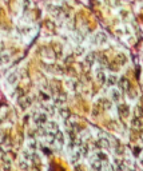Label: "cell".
Here are the masks:
<instances>
[{"mask_svg": "<svg viewBox=\"0 0 143 171\" xmlns=\"http://www.w3.org/2000/svg\"><path fill=\"white\" fill-rule=\"evenodd\" d=\"M91 43L94 45H103L107 43V35H106L104 32H96L94 35V38H92V40H91Z\"/></svg>", "mask_w": 143, "mask_h": 171, "instance_id": "6da1fadb", "label": "cell"}, {"mask_svg": "<svg viewBox=\"0 0 143 171\" xmlns=\"http://www.w3.org/2000/svg\"><path fill=\"white\" fill-rule=\"evenodd\" d=\"M18 104L21 110H27V108L31 106V98L27 96V95H21L18 100Z\"/></svg>", "mask_w": 143, "mask_h": 171, "instance_id": "7a4b0ae2", "label": "cell"}, {"mask_svg": "<svg viewBox=\"0 0 143 171\" xmlns=\"http://www.w3.org/2000/svg\"><path fill=\"white\" fill-rule=\"evenodd\" d=\"M34 122H35V124H38V126H43V124L47 123V115H45L44 112L35 114V115H34Z\"/></svg>", "mask_w": 143, "mask_h": 171, "instance_id": "3957f363", "label": "cell"}, {"mask_svg": "<svg viewBox=\"0 0 143 171\" xmlns=\"http://www.w3.org/2000/svg\"><path fill=\"white\" fill-rule=\"evenodd\" d=\"M95 78H96L98 83H100V84H104L106 83V79H107L104 71L102 70V68H96V70H95Z\"/></svg>", "mask_w": 143, "mask_h": 171, "instance_id": "277c9868", "label": "cell"}, {"mask_svg": "<svg viewBox=\"0 0 143 171\" xmlns=\"http://www.w3.org/2000/svg\"><path fill=\"white\" fill-rule=\"evenodd\" d=\"M18 80H19V73L16 71H12V72H10L7 75V83L10 86H15L18 83Z\"/></svg>", "mask_w": 143, "mask_h": 171, "instance_id": "5b68a950", "label": "cell"}, {"mask_svg": "<svg viewBox=\"0 0 143 171\" xmlns=\"http://www.w3.org/2000/svg\"><path fill=\"white\" fill-rule=\"evenodd\" d=\"M119 84V87H120V90L124 91V92H127V91H130V87H131V84H130V80L127 79V78H120L118 82Z\"/></svg>", "mask_w": 143, "mask_h": 171, "instance_id": "8992f818", "label": "cell"}, {"mask_svg": "<svg viewBox=\"0 0 143 171\" xmlns=\"http://www.w3.org/2000/svg\"><path fill=\"white\" fill-rule=\"evenodd\" d=\"M90 167L91 171H103V163L98 159H94V161H91Z\"/></svg>", "mask_w": 143, "mask_h": 171, "instance_id": "52a82bcc", "label": "cell"}, {"mask_svg": "<svg viewBox=\"0 0 143 171\" xmlns=\"http://www.w3.org/2000/svg\"><path fill=\"white\" fill-rule=\"evenodd\" d=\"M118 112H119V115L122 116V118H127L130 114V107L127 104H120L118 107Z\"/></svg>", "mask_w": 143, "mask_h": 171, "instance_id": "ba28073f", "label": "cell"}, {"mask_svg": "<svg viewBox=\"0 0 143 171\" xmlns=\"http://www.w3.org/2000/svg\"><path fill=\"white\" fill-rule=\"evenodd\" d=\"M111 100H108V99H106V98H102V99H99V102H98V106L102 108V110H110L111 108Z\"/></svg>", "mask_w": 143, "mask_h": 171, "instance_id": "9c48e42d", "label": "cell"}, {"mask_svg": "<svg viewBox=\"0 0 143 171\" xmlns=\"http://www.w3.org/2000/svg\"><path fill=\"white\" fill-rule=\"evenodd\" d=\"M11 62V55L8 52H1L0 54V66H7Z\"/></svg>", "mask_w": 143, "mask_h": 171, "instance_id": "30bf717a", "label": "cell"}, {"mask_svg": "<svg viewBox=\"0 0 143 171\" xmlns=\"http://www.w3.org/2000/svg\"><path fill=\"white\" fill-rule=\"evenodd\" d=\"M42 55L45 58V60H54V59H55V54H54L52 49H50V48H44V49H43Z\"/></svg>", "mask_w": 143, "mask_h": 171, "instance_id": "8fae6325", "label": "cell"}, {"mask_svg": "<svg viewBox=\"0 0 143 171\" xmlns=\"http://www.w3.org/2000/svg\"><path fill=\"white\" fill-rule=\"evenodd\" d=\"M98 147H100V148H104V150H107V148H110V140L107 139V138H100V139L98 140Z\"/></svg>", "mask_w": 143, "mask_h": 171, "instance_id": "7c38bea8", "label": "cell"}, {"mask_svg": "<svg viewBox=\"0 0 143 171\" xmlns=\"http://www.w3.org/2000/svg\"><path fill=\"white\" fill-rule=\"evenodd\" d=\"M114 164L116 166V171H124L126 170V164L124 162L122 161V159H119V158H116V159H114Z\"/></svg>", "mask_w": 143, "mask_h": 171, "instance_id": "4fadbf2b", "label": "cell"}, {"mask_svg": "<svg viewBox=\"0 0 143 171\" xmlns=\"http://www.w3.org/2000/svg\"><path fill=\"white\" fill-rule=\"evenodd\" d=\"M110 98H111L112 102H119L120 100V92L118 90H115V88H112L110 91Z\"/></svg>", "mask_w": 143, "mask_h": 171, "instance_id": "5bb4252c", "label": "cell"}, {"mask_svg": "<svg viewBox=\"0 0 143 171\" xmlns=\"http://www.w3.org/2000/svg\"><path fill=\"white\" fill-rule=\"evenodd\" d=\"M45 128H47V131H50V133H56V131L59 130V127H58V124H56L55 122H47L45 123Z\"/></svg>", "mask_w": 143, "mask_h": 171, "instance_id": "9a60e30c", "label": "cell"}, {"mask_svg": "<svg viewBox=\"0 0 143 171\" xmlns=\"http://www.w3.org/2000/svg\"><path fill=\"white\" fill-rule=\"evenodd\" d=\"M133 127L135 130H142L143 128V120H142V118H134L133 119Z\"/></svg>", "mask_w": 143, "mask_h": 171, "instance_id": "2e32d148", "label": "cell"}, {"mask_svg": "<svg viewBox=\"0 0 143 171\" xmlns=\"http://www.w3.org/2000/svg\"><path fill=\"white\" fill-rule=\"evenodd\" d=\"M44 139H45V142H47L48 144H54V143H55V135H54V133L47 131V133L44 134Z\"/></svg>", "mask_w": 143, "mask_h": 171, "instance_id": "e0dca14e", "label": "cell"}, {"mask_svg": "<svg viewBox=\"0 0 143 171\" xmlns=\"http://www.w3.org/2000/svg\"><path fill=\"white\" fill-rule=\"evenodd\" d=\"M55 143L60 144V146H63V144H64V135H63V133H60V131H56V134H55Z\"/></svg>", "mask_w": 143, "mask_h": 171, "instance_id": "ac0fdd59", "label": "cell"}, {"mask_svg": "<svg viewBox=\"0 0 143 171\" xmlns=\"http://www.w3.org/2000/svg\"><path fill=\"white\" fill-rule=\"evenodd\" d=\"M95 62V54H88L87 56H86V59H84V63H86V66H92V63Z\"/></svg>", "mask_w": 143, "mask_h": 171, "instance_id": "d6986e66", "label": "cell"}, {"mask_svg": "<svg viewBox=\"0 0 143 171\" xmlns=\"http://www.w3.org/2000/svg\"><path fill=\"white\" fill-rule=\"evenodd\" d=\"M115 62H116L118 64H120V66H124V64L127 63V58H126L123 54H119V55H116Z\"/></svg>", "mask_w": 143, "mask_h": 171, "instance_id": "ffe728a7", "label": "cell"}, {"mask_svg": "<svg viewBox=\"0 0 143 171\" xmlns=\"http://www.w3.org/2000/svg\"><path fill=\"white\" fill-rule=\"evenodd\" d=\"M96 159H98V161H100L102 163H103V162H107L108 161V158H107V155H106L104 152H98L96 154Z\"/></svg>", "mask_w": 143, "mask_h": 171, "instance_id": "44dd1931", "label": "cell"}, {"mask_svg": "<svg viewBox=\"0 0 143 171\" xmlns=\"http://www.w3.org/2000/svg\"><path fill=\"white\" fill-rule=\"evenodd\" d=\"M116 80H118V79H116V76H114V75H111V76H108L107 79H106V82H108L110 86H114V84L116 83Z\"/></svg>", "mask_w": 143, "mask_h": 171, "instance_id": "7402d4cb", "label": "cell"}, {"mask_svg": "<svg viewBox=\"0 0 143 171\" xmlns=\"http://www.w3.org/2000/svg\"><path fill=\"white\" fill-rule=\"evenodd\" d=\"M60 116H62L63 119H67L68 116H70V111L66 110V108H63V110H60Z\"/></svg>", "mask_w": 143, "mask_h": 171, "instance_id": "603a6c76", "label": "cell"}, {"mask_svg": "<svg viewBox=\"0 0 143 171\" xmlns=\"http://www.w3.org/2000/svg\"><path fill=\"white\" fill-rule=\"evenodd\" d=\"M99 63H100V64H103V66H107V64H108V60H107V58H106L104 55L99 56Z\"/></svg>", "mask_w": 143, "mask_h": 171, "instance_id": "cb8c5ba5", "label": "cell"}, {"mask_svg": "<svg viewBox=\"0 0 143 171\" xmlns=\"http://www.w3.org/2000/svg\"><path fill=\"white\" fill-rule=\"evenodd\" d=\"M136 118H142V107L136 106Z\"/></svg>", "mask_w": 143, "mask_h": 171, "instance_id": "d4e9b609", "label": "cell"}, {"mask_svg": "<svg viewBox=\"0 0 143 171\" xmlns=\"http://www.w3.org/2000/svg\"><path fill=\"white\" fill-rule=\"evenodd\" d=\"M30 148H36V143H35V142H30Z\"/></svg>", "mask_w": 143, "mask_h": 171, "instance_id": "484cf974", "label": "cell"}, {"mask_svg": "<svg viewBox=\"0 0 143 171\" xmlns=\"http://www.w3.org/2000/svg\"><path fill=\"white\" fill-rule=\"evenodd\" d=\"M75 171H83V168H80V166H76V168H75Z\"/></svg>", "mask_w": 143, "mask_h": 171, "instance_id": "4316f807", "label": "cell"}, {"mask_svg": "<svg viewBox=\"0 0 143 171\" xmlns=\"http://www.w3.org/2000/svg\"><path fill=\"white\" fill-rule=\"evenodd\" d=\"M140 163H142V166H143V154L140 155Z\"/></svg>", "mask_w": 143, "mask_h": 171, "instance_id": "83f0119b", "label": "cell"}, {"mask_svg": "<svg viewBox=\"0 0 143 171\" xmlns=\"http://www.w3.org/2000/svg\"><path fill=\"white\" fill-rule=\"evenodd\" d=\"M131 171H133V170H131Z\"/></svg>", "mask_w": 143, "mask_h": 171, "instance_id": "f1b7e54d", "label": "cell"}]
</instances>
